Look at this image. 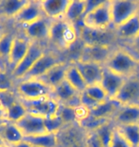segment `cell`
<instances>
[{
	"instance_id": "27",
	"label": "cell",
	"mask_w": 139,
	"mask_h": 147,
	"mask_svg": "<svg viewBox=\"0 0 139 147\" xmlns=\"http://www.w3.org/2000/svg\"><path fill=\"white\" fill-rule=\"evenodd\" d=\"M23 140L30 143L32 146L37 147H58L57 134L44 133L36 136L24 137Z\"/></svg>"
},
{
	"instance_id": "24",
	"label": "cell",
	"mask_w": 139,
	"mask_h": 147,
	"mask_svg": "<svg viewBox=\"0 0 139 147\" xmlns=\"http://www.w3.org/2000/svg\"><path fill=\"white\" fill-rule=\"evenodd\" d=\"M87 9V0H70L64 18L73 25L83 23V17Z\"/></svg>"
},
{
	"instance_id": "3",
	"label": "cell",
	"mask_w": 139,
	"mask_h": 147,
	"mask_svg": "<svg viewBox=\"0 0 139 147\" xmlns=\"http://www.w3.org/2000/svg\"><path fill=\"white\" fill-rule=\"evenodd\" d=\"M84 26L95 30H111L112 26L111 0H103L99 5L87 13L83 17Z\"/></svg>"
},
{
	"instance_id": "5",
	"label": "cell",
	"mask_w": 139,
	"mask_h": 147,
	"mask_svg": "<svg viewBox=\"0 0 139 147\" xmlns=\"http://www.w3.org/2000/svg\"><path fill=\"white\" fill-rule=\"evenodd\" d=\"M139 0H111V20L113 28L138 14Z\"/></svg>"
},
{
	"instance_id": "19",
	"label": "cell",
	"mask_w": 139,
	"mask_h": 147,
	"mask_svg": "<svg viewBox=\"0 0 139 147\" xmlns=\"http://www.w3.org/2000/svg\"><path fill=\"white\" fill-rule=\"evenodd\" d=\"M112 122L115 125L139 124V104L121 105L114 115Z\"/></svg>"
},
{
	"instance_id": "20",
	"label": "cell",
	"mask_w": 139,
	"mask_h": 147,
	"mask_svg": "<svg viewBox=\"0 0 139 147\" xmlns=\"http://www.w3.org/2000/svg\"><path fill=\"white\" fill-rule=\"evenodd\" d=\"M70 0H42L40 1L44 16L51 20L63 18Z\"/></svg>"
},
{
	"instance_id": "9",
	"label": "cell",
	"mask_w": 139,
	"mask_h": 147,
	"mask_svg": "<svg viewBox=\"0 0 139 147\" xmlns=\"http://www.w3.org/2000/svg\"><path fill=\"white\" fill-rule=\"evenodd\" d=\"M62 62L60 57L54 52H45L43 55L34 64L21 80L30 78H40L54 66Z\"/></svg>"
},
{
	"instance_id": "4",
	"label": "cell",
	"mask_w": 139,
	"mask_h": 147,
	"mask_svg": "<svg viewBox=\"0 0 139 147\" xmlns=\"http://www.w3.org/2000/svg\"><path fill=\"white\" fill-rule=\"evenodd\" d=\"M16 93L19 98L32 100L44 96H52V88L39 78L23 79L17 84Z\"/></svg>"
},
{
	"instance_id": "6",
	"label": "cell",
	"mask_w": 139,
	"mask_h": 147,
	"mask_svg": "<svg viewBox=\"0 0 139 147\" xmlns=\"http://www.w3.org/2000/svg\"><path fill=\"white\" fill-rule=\"evenodd\" d=\"M79 37L84 45H100L112 46L115 40H117L114 29L111 30H95L86 26L79 29Z\"/></svg>"
},
{
	"instance_id": "21",
	"label": "cell",
	"mask_w": 139,
	"mask_h": 147,
	"mask_svg": "<svg viewBox=\"0 0 139 147\" xmlns=\"http://www.w3.org/2000/svg\"><path fill=\"white\" fill-rule=\"evenodd\" d=\"M0 138L8 145H14L21 142L24 139V135L16 123L5 120L0 125Z\"/></svg>"
},
{
	"instance_id": "15",
	"label": "cell",
	"mask_w": 139,
	"mask_h": 147,
	"mask_svg": "<svg viewBox=\"0 0 139 147\" xmlns=\"http://www.w3.org/2000/svg\"><path fill=\"white\" fill-rule=\"evenodd\" d=\"M31 43L32 40L29 39L24 34H23V36L22 34H16L15 36L8 59V65L11 67V70L25 57V55L27 54L30 49Z\"/></svg>"
},
{
	"instance_id": "11",
	"label": "cell",
	"mask_w": 139,
	"mask_h": 147,
	"mask_svg": "<svg viewBox=\"0 0 139 147\" xmlns=\"http://www.w3.org/2000/svg\"><path fill=\"white\" fill-rule=\"evenodd\" d=\"M114 99L121 105L139 104V76L126 78Z\"/></svg>"
},
{
	"instance_id": "42",
	"label": "cell",
	"mask_w": 139,
	"mask_h": 147,
	"mask_svg": "<svg viewBox=\"0 0 139 147\" xmlns=\"http://www.w3.org/2000/svg\"><path fill=\"white\" fill-rule=\"evenodd\" d=\"M11 147H32V145L28 143L27 142H25V140H22L21 142L19 143H16V144L14 145H11Z\"/></svg>"
},
{
	"instance_id": "31",
	"label": "cell",
	"mask_w": 139,
	"mask_h": 147,
	"mask_svg": "<svg viewBox=\"0 0 139 147\" xmlns=\"http://www.w3.org/2000/svg\"><path fill=\"white\" fill-rule=\"evenodd\" d=\"M114 127H115V124L112 122V120H110V121H107L106 123H104V124H102L101 126H99L98 128L93 131L94 133L96 134V136L98 137L99 140L101 142V143L104 147L110 146Z\"/></svg>"
},
{
	"instance_id": "36",
	"label": "cell",
	"mask_w": 139,
	"mask_h": 147,
	"mask_svg": "<svg viewBox=\"0 0 139 147\" xmlns=\"http://www.w3.org/2000/svg\"><path fill=\"white\" fill-rule=\"evenodd\" d=\"M13 89V76H11L4 69L0 72V93L11 92Z\"/></svg>"
},
{
	"instance_id": "38",
	"label": "cell",
	"mask_w": 139,
	"mask_h": 147,
	"mask_svg": "<svg viewBox=\"0 0 139 147\" xmlns=\"http://www.w3.org/2000/svg\"><path fill=\"white\" fill-rule=\"evenodd\" d=\"M85 142L87 147H104L101 142L99 140L98 137L93 131L87 132L85 137Z\"/></svg>"
},
{
	"instance_id": "17",
	"label": "cell",
	"mask_w": 139,
	"mask_h": 147,
	"mask_svg": "<svg viewBox=\"0 0 139 147\" xmlns=\"http://www.w3.org/2000/svg\"><path fill=\"white\" fill-rule=\"evenodd\" d=\"M125 80H126L125 78L113 73L104 66L100 84L104 88L109 98H112V99L115 98V96H116L118 92L120 91Z\"/></svg>"
},
{
	"instance_id": "37",
	"label": "cell",
	"mask_w": 139,
	"mask_h": 147,
	"mask_svg": "<svg viewBox=\"0 0 139 147\" xmlns=\"http://www.w3.org/2000/svg\"><path fill=\"white\" fill-rule=\"evenodd\" d=\"M109 147H132V146L130 144V142L123 137V135L120 133L117 127L115 126L110 146Z\"/></svg>"
},
{
	"instance_id": "45",
	"label": "cell",
	"mask_w": 139,
	"mask_h": 147,
	"mask_svg": "<svg viewBox=\"0 0 139 147\" xmlns=\"http://www.w3.org/2000/svg\"><path fill=\"white\" fill-rule=\"evenodd\" d=\"M0 147H11V146L8 144H2V145H0Z\"/></svg>"
},
{
	"instance_id": "13",
	"label": "cell",
	"mask_w": 139,
	"mask_h": 147,
	"mask_svg": "<svg viewBox=\"0 0 139 147\" xmlns=\"http://www.w3.org/2000/svg\"><path fill=\"white\" fill-rule=\"evenodd\" d=\"M72 62L83 76L87 86L100 83L102 78L104 65L94 62H85L78 59H73Z\"/></svg>"
},
{
	"instance_id": "49",
	"label": "cell",
	"mask_w": 139,
	"mask_h": 147,
	"mask_svg": "<svg viewBox=\"0 0 139 147\" xmlns=\"http://www.w3.org/2000/svg\"><path fill=\"white\" fill-rule=\"evenodd\" d=\"M32 147H37V146H32Z\"/></svg>"
},
{
	"instance_id": "12",
	"label": "cell",
	"mask_w": 139,
	"mask_h": 147,
	"mask_svg": "<svg viewBox=\"0 0 139 147\" xmlns=\"http://www.w3.org/2000/svg\"><path fill=\"white\" fill-rule=\"evenodd\" d=\"M112 50L113 48L111 46L84 45L83 44L79 57L76 59L85 61V62H94L104 65Z\"/></svg>"
},
{
	"instance_id": "33",
	"label": "cell",
	"mask_w": 139,
	"mask_h": 147,
	"mask_svg": "<svg viewBox=\"0 0 139 147\" xmlns=\"http://www.w3.org/2000/svg\"><path fill=\"white\" fill-rule=\"evenodd\" d=\"M85 93L87 94L94 102H96L97 104L101 103V102H104L105 100H107L109 98L107 93H106L104 88L101 86L100 83L87 86V88H86V90H85Z\"/></svg>"
},
{
	"instance_id": "8",
	"label": "cell",
	"mask_w": 139,
	"mask_h": 147,
	"mask_svg": "<svg viewBox=\"0 0 139 147\" xmlns=\"http://www.w3.org/2000/svg\"><path fill=\"white\" fill-rule=\"evenodd\" d=\"M45 49L42 44L37 41H32L31 46L27 54L22 58V60L11 70V76L14 79H21L27 74L34 64L42 57L45 53Z\"/></svg>"
},
{
	"instance_id": "41",
	"label": "cell",
	"mask_w": 139,
	"mask_h": 147,
	"mask_svg": "<svg viewBox=\"0 0 139 147\" xmlns=\"http://www.w3.org/2000/svg\"><path fill=\"white\" fill-rule=\"evenodd\" d=\"M68 147H87V146H86L85 139H83V140H77V142H73V144H71L70 146H68Z\"/></svg>"
},
{
	"instance_id": "26",
	"label": "cell",
	"mask_w": 139,
	"mask_h": 147,
	"mask_svg": "<svg viewBox=\"0 0 139 147\" xmlns=\"http://www.w3.org/2000/svg\"><path fill=\"white\" fill-rule=\"evenodd\" d=\"M28 2L29 0H1L0 16L13 19Z\"/></svg>"
},
{
	"instance_id": "7",
	"label": "cell",
	"mask_w": 139,
	"mask_h": 147,
	"mask_svg": "<svg viewBox=\"0 0 139 147\" xmlns=\"http://www.w3.org/2000/svg\"><path fill=\"white\" fill-rule=\"evenodd\" d=\"M18 99L26 107L28 113L37 115V116L47 117L56 114L59 109V102L54 96H44L37 99Z\"/></svg>"
},
{
	"instance_id": "14",
	"label": "cell",
	"mask_w": 139,
	"mask_h": 147,
	"mask_svg": "<svg viewBox=\"0 0 139 147\" xmlns=\"http://www.w3.org/2000/svg\"><path fill=\"white\" fill-rule=\"evenodd\" d=\"M24 137L36 136V135L47 133L44 124V117L37 115L28 113L26 116L16 123Z\"/></svg>"
},
{
	"instance_id": "34",
	"label": "cell",
	"mask_w": 139,
	"mask_h": 147,
	"mask_svg": "<svg viewBox=\"0 0 139 147\" xmlns=\"http://www.w3.org/2000/svg\"><path fill=\"white\" fill-rule=\"evenodd\" d=\"M44 124H45L47 133L52 134H58L65 126L58 113L52 115V116L44 117Z\"/></svg>"
},
{
	"instance_id": "2",
	"label": "cell",
	"mask_w": 139,
	"mask_h": 147,
	"mask_svg": "<svg viewBox=\"0 0 139 147\" xmlns=\"http://www.w3.org/2000/svg\"><path fill=\"white\" fill-rule=\"evenodd\" d=\"M79 37V32L75 25L64 18L52 20L49 41L59 50H68L73 46Z\"/></svg>"
},
{
	"instance_id": "1",
	"label": "cell",
	"mask_w": 139,
	"mask_h": 147,
	"mask_svg": "<svg viewBox=\"0 0 139 147\" xmlns=\"http://www.w3.org/2000/svg\"><path fill=\"white\" fill-rule=\"evenodd\" d=\"M104 66L123 78H129L137 76L139 72V57L123 47L114 48L106 60Z\"/></svg>"
},
{
	"instance_id": "32",
	"label": "cell",
	"mask_w": 139,
	"mask_h": 147,
	"mask_svg": "<svg viewBox=\"0 0 139 147\" xmlns=\"http://www.w3.org/2000/svg\"><path fill=\"white\" fill-rule=\"evenodd\" d=\"M58 115L60 116L62 121H63L65 126L72 125L77 123L76 119V109L73 107L68 106V105L59 103Z\"/></svg>"
},
{
	"instance_id": "40",
	"label": "cell",
	"mask_w": 139,
	"mask_h": 147,
	"mask_svg": "<svg viewBox=\"0 0 139 147\" xmlns=\"http://www.w3.org/2000/svg\"><path fill=\"white\" fill-rule=\"evenodd\" d=\"M127 45L131 46V50H130V51H131L132 54H134L137 57H139V36L136 39H134L132 41V42L127 44Z\"/></svg>"
},
{
	"instance_id": "29",
	"label": "cell",
	"mask_w": 139,
	"mask_h": 147,
	"mask_svg": "<svg viewBox=\"0 0 139 147\" xmlns=\"http://www.w3.org/2000/svg\"><path fill=\"white\" fill-rule=\"evenodd\" d=\"M28 114V111L26 107L19 99H16L13 102L7 109L5 113V120L10 122L17 123L20 119H22L26 115Z\"/></svg>"
},
{
	"instance_id": "23",
	"label": "cell",
	"mask_w": 139,
	"mask_h": 147,
	"mask_svg": "<svg viewBox=\"0 0 139 147\" xmlns=\"http://www.w3.org/2000/svg\"><path fill=\"white\" fill-rule=\"evenodd\" d=\"M121 104L115 99L108 98L104 102H101L94 107L91 111V116H93L96 119H106V120H112L114 115L116 114L117 110L119 109Z\"/></svg>"
},
{
	"instance_id": "47",
	"label": "cell",
	"mask_w": 139,
	"mask_h": 147,
	"mask_svg": "<svg viewBox=\"0 0 139 147\" xmlns=\"http://www.w3.org/2000/svg\"><path fill=\"white\" fill-rule=\"evenodd\" d=\"M1 70H2V68H1V66H0V72H1Z\"/></svg>"
},
{
	"instance_id": "18",
	"label": "cell",
	"mask_w": 139,
	"mask_h": 147,
	"mask_svg": "<svg viewBox=\"0 0 139 147\" xmlns=\"http://www.w3.org/2000/svg\"><path fill=\"white\" fill-rule=\"evenodd\" d=\"M114 32L117 39L126 44L132 42L139 36V16L136 14L122 25L114 28Z\"/></svg>"
},
{
	"instance_id": "39",
	"label": "cell",
	"mask_w": 139,
	"mask_h": 147,
	"mask_svg": "<svg viewBox=\"0 0 139 147\" xmlns=\"http://www.w3.org/2000/svg\"><path fill=\"white\" fill-rule=\"evenodd\" d=\"M80 102H81V105L82 106H84L85 108H87L89 111H91L93 109L94 107H96L97 104L96 102H94L93 99H91L90 96H89L87 94L84 92L80 93Z\"/></svg>"
},
{
	"instance_id": "30",
	"label": "cell",
	"mask_w": 139,
	"mask_h": 147,
	"mask_svg": "<svg viewBox=\"0 0 139 147\" xmlns=\"http://www.w3.org/2000/svg\"><path fill=\"white\" fill-rule=\"evenodd\" d=\"M132 147H139V124L115 125Z\"/></svg>"
},
{
	"instance_id": "10",
	"label": "cell",
	"mask_w": 139,
	"mask_h": 147,
	"mask_svg": "<svg viewBox=\"0 0 139 147\" xmlns=\"http://www.w3.org/2000/svg\"><path fill=\"white\" fill-rule=\"evenodd\" d=\"M52 20L49 19L45 16L40 17L39 19L35 20L32 23L28 25L22 26L23 34L32 41L40 42L44 40H49L50 26Z\"/></svg>"
},
{
	"instance_id": "16",
	"label": "cell",
	"mask_w": 139,
	"mask_h": 147,
	"mask_svg": "<svg viewBox=\"0 0 139 147\" xmlns=\"http://www.w3.org/2000/svg\"><path fill=\"white\" fill-rule=\"evenodd\" d=\"M42 16H44V13L41 8L40 1L29 0L27 5L17 13L13 20L22 27V26L32 23Z\"/></svg>"
},
{
	"instance_id": "35",
	"label": "cell",
	"mask_w": 139,
	"mask_h": 147,
	"mask_svg": "<svg viewBox=\"0 0 139 147\" xmlns=\"http://www.w3.org/2000/svg\"><path fill=\"white\" fill-rule=\"evenodd\" d=\"M14 37L15 36L13 33H6L0 39V58L6 60L7 63L13 44Z\"/></svg>"
},
{
	"instance_id": "46",
	"label": "cell",
	"mask_w": 139,
	"mask_h": 147,
	"mask_svg": "<svg viewBox=\"0 0 139 147\" xmlns=\"http://www.w3.org/2000/svg\"><path fill=\"white\" fill-rule=\"evenodd\" d=\"M4 121H5V120H3V119H1V117H0V125H1V124H2V123H3V122H4Z\"/></svg>"
},
{
	"instance_id": "28",
	"label": "cell",
	"mask_w": 139,
	"mask_h": 147,
	"mask_svg": "<svg viewBox=\"0 0 139 147\" xmlns=\"http://www.w3.org/2000/svg\"><path fill=\"white\" fill-rule=\"evenodd\" d=\"M65 79L79 93L84 92L87 88V84H86L83 76L73 62H70L69 64Z\"/></svg>"
},
{
	"instance_id": "22",
	"label": "cell",
	"mask_w": 139,
	"mask_h": 147,
	"mask_svg": "<svg viewBox=\"0 0 139 147\" xmlns=\"http://www.w3.org/2000/svg\"><path fill=\"white\" fill-rule=\"evenodd\" d=\"M69 64L70 62L68 63L66 61H62V62H60L59 64H57V65H55L52 67V68L50 69L49 71L39 79H41V80L45 82L48 86L54 89L57 85L60 84L62 81L65 80Z\"/></svg>"
},
{
	"instance_id": "25",
	"label": "cell",
	"mask_w": 139,
	"mask_h": 147,
	"mask_svg": "<svg viewBox=\"0 0 139 147\" xmlns=\"http://www.w3.org/2000/svg\"><path fill=\"white\" fill-rule=\"evenodd\" d=\"M80 95L66 79L52 89V96L59 103L68 105Z\"/></svg>"
},
{
	"instance_id": "48",
	"label": "cell",
	"mask_w": 139,
	"mask_h": 147,
	"mask_svg": "<svg viewBox=\"0 0 139 147\" xmlns=\"http://www.w3.org/2000/svg\"><path fill=\"white\" fill-rule=\"evenodd\" d=\"M138 16H139V10H138Z\"/></svg>"
},
{
	"instance_id": "43",
	"label": "cell",
	"mask_w": 139,
	"mask_h": 147,
	"mask_svg": "<svg viewBox=\"0 0 139 147\" xmlns=\"http://www.w3.org/2000/svg\"><path fill=\"white\" fill-rule=\"evenodd\" d=\"M5 34H6V32H5V29H4V27H3L2 23L0 22V39H1V38H2V36H4Z\"/></svg>"
},
{
	"instance_id": "44",
	"label": "cell",
	"mask_w": 139,
	"mask_h": 147,
	"mask_svg": "<svg viewBox=\"0 0 139 147\" xmlns=\"http://www.w3.org/2000/svg\"><path fill=\"white\" fill-rule=\"evenodd\" d=\"M2 144H6V143L4 142V140H3L1 138H0V145H2Z\"/></svg>"
}]
</instances>
